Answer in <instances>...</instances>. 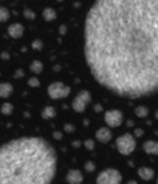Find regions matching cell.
Here are the masks:
<instances>
[{"instance_id":"f1b7e54d","label":"cell","mask_w":158,"mask_h":184,"mask_svg":"<svg viewBox=\"0 0 158 184\" xmlns=\"http://www.w3.org/2000/svg\"><path fill=\"white\" fill-rule=\"evenodd\" d=\"M66 32H67V27L66 25H61L60 27V34L63 35V34H66Z\"/></svg>"},{"instance_id":"d4e9b609","label":"cell","mask_w":158,"mask_h":184,"mask_svg":"<svg viewBox=\"0 0 158 184\" xmlns=\"http://www.w3.org/2000/svg\"><path fill=\"white\" fill-rule=\"evenodd\" d=\"M63 130L66 131V132H68V134H71V132H74L75 131V126L74 125H71V124H66L63 126Z\"/></svg>"},{"instance_id":"9a60e30c","label":"cell","mask_w":158,"mask_h":184,"mask_svg":"<svg viewBox=\"0 0 158 184\" xmlns=\"http://www.w3.org/2000/svg\"><path fill=\"white\" fill-rule=\"evenodd\" d=\"M56 115H57V112H56V109L53 107V106H46L44 110L42 111V117L46 119V120L53 119Z\"/></svg>"},{"instance_id":"7a4b0ae2","label":"cell","mask_w":158,"mask_h":184,"mask_svg":"<svg viewBox=\"0 0 158 184\" xmlns=\"http://www.w3.org/2000/svg\"><path fill=\"white\" fill-rule=\"evenodd\" d=\"M56 170V150L43 138L23 136L0 146V184H48Z\"/></svg>"},{"instance_id":"83f0119b","label":"cell","mask_w":158,"mask_h":184,"mask_svg":"<svg viewBox=\"0 0 158 184\" xmlns=\"http://www.w3.org/2000/svg\"><path fill=\"white\" fill-rule=\"evenodd\" d=\"M143 134H144V131H143L142 129H135V130H134V135L137 136V138H140Z\"/></svg>"},{"instance_id":"4316f807","label":"cell","mask_w":158,"mask_h":184,"mask_svg":"<svg viewBox=\"0 0 158 184\" xmlns=\"http://www.w3.org/2000/svg\"><path fill=\"white\" fill-rule=\"evenodd\" d=\"M53 138L56 140H61L62 139V132L61 131H53Z\"/></svg>"},{"instance_id":"4dcf8cb0","label":"cell","mask_w":158,"mask_h":184,"mask_svg":"<svg viewBox=\"0 0 158 184\" xmlns=\"http://www.w3.org/2000/svg\"><path fill=\"white\" fill-rule=\"evenodd\" d=\"M95 111H96V112H100V111H103V107H101V105H95Z\"/></svg>"},{"instance_id":"2e32d148","label":"cell","mask_w":158,"mask_h":184,"mask_svg":"<svg viewBox=\"0 0 158 184\" xmlns=\"http://www.w3.org/2000/svg\"><path fill=\"white\" fill-rule=\"evenodd\" d=\"M134 114L137 115L138 117H147L148 114H149V110L148 107H146V106H137V107L134 109Z\"/></svg>"},{"instance_id":"6da1fadb","label":"cell","mask_w":158,"mask_h":184,"mask_svg":"<svg viewBox=\"0 0 158 184\" xmlns=\"http://www.w3.org/2000/svg\"><path fill=\"white\" fill-rule=\"evenodd\" d=\"M85 59L96 82L124 98L158 91V0H95L85 20Z\"/></svg>"},{"instance_id":"44dd1931","label":"cell","mask_w":158,"mask_h":184,"mask_svg":"<svg viewBox=\"0 0 158 184\" xmlns=\"http://www.w3.org/2000/svg\"><path fill=\"white\" fill-rule=\"evenodd\" d=\"M84 146L87 150H94L95 149V141L91 140V139H87L86 141H84Z\"/></svg>"},{"instance_id":"5b68a950","label":"cell","mask_w":158,"mask_h":184,"mask_svg":"<svg viewBox=\"0 0 158 184\" xmlns=\"http://www.w3.org/2000/svg\"><path fill=\"white\" fill-rule=\"evenodd\" d=\"M47 92L52 100H60V98H64L70 95L71 88L66 84H63L62 82H53L48 86Z\"/></svg>"},{"instance_id":"5bb4252c","label":"cell","mask_w":158,"mask_h":184,"mask_svg":"<svg viewBox=\"0 0 158 184\" xmlns=\"http://www.w3.org/2000/svg\"><path fill=\"white\" fill-rule=\"evenodd\" d=\"M43 18H44V20H47V22H53V20L57 18V13L53 8H46L44 10H43L42 13Z\"/></svg>"},{"instance_id":"8fae6325","label":"cell","mask_w":158,"mask_h":184,"mask_svg":"<svg viewBox=\"0 0 158 184\" xmlns=\"http://www.w3.org/2000/svg\"><path fill=\"white\" fill-rule=\"evenodd\" d=\"M138 175L142 180H150L154 176V170L148 167H140L138 169Z\"/></svg>"},{"instance_id":"9c48e42d","label":"cell","mask_w":158,"mask_h":184,"mask_svg":"<svg viewBox=\"0 0 158 184\" xmlns=\"http://www.w3.org/2000/svg\"><path fill=\"white\" fill-rule=\"evenodd\" d=\"M111 131L109 127H100V129L96 131V140L100 141V143L103 144H106L109 143L111 140Z\"/></svg>"},{"instance_id":"d6986e66","label":"cell","mask_w":158,"mask_h":184,"mask_svg":"<svg viewBox=\"0 0 158 184\" xmlns=\"http://www.w3.org/2000/svg\"><path fill=\"white\" fill-rule=\"evenodd\" d=\"M13 110H14V107H13V105L12 103H9V102H5V103H3V106H2V114L3 115H10L12 112H13Z\"/></svg>"},{"instance_id":"277c9868","label":"cell","mask_w":158,"mask_h":184,"mask_svg":"<svg viewBox=\"0 0 158 184\" xmlns=\"http://www.w3.org/2000/svg\"><path fill=\"white\" fill-rule=\"evenodd\" d=\"M97 184H119L121 183V174L118 169L107 168L103 170L96 178Z\"/></svg>"},{"instance_id":"d6a6232c","label":"cell","mask_w":158,"mask_h":184,"mask_svg":"<svg viewBox=\"0 0 158 184\" xmlns=\"http://www.w3.org/2000/svg\"><path fill=\"white\" fill-rule=\"evenodd\" d=\"M84 124H85V126H87V125H89V120H85Z\"/></svg>"},{"instance_id":"ffe728a7","label":"cell","mask_w":158,"mask_h":184,"mask_svg":"<svg viewBox=\"0 0 158 184\" xmlns=\"http://www.w3.org/2000/svg\"><path fill=\"white\" fill-rule=\"evenodd\" d=\"M32 48L34 49V51H41V49L43 48V42L41 39H35L32 42Z\"/></svg>"},{"instance_id":"1f68e13d","label":"cell","mask_w":158,"mask_h":184,"mask_svg":"<svg viewBox=\"0 0 158 184\" xmlns=\"http://www.w3.org/2000/svg\"><path fill=\"white\" fill-rule=\"evenodd\" d=\"M72 145H74L75 148H78V146H80V145H81V143H80V141H78V140H75V141H74V143H72Z\"/></svg>"},{"instance_id":"30bf717a","label":"cell","mask_w":158,"mask_h":184,"mask_svg":"<svg viewBox=\"0 0 158 184\" xmlns=\"http://www.w3.org/2000/svg\"><path fill=\"white\" fill-rule=\"evenodd\" d=\"M23 33H24V27L19 23H14V24H10L8 27V34L14 39L20 38L21 35H23Z\"/></svg>"},{"instance_id":"f546056e","label":"cell","mask_w":158,"mask_h":184,"mask_svg":"<svg viewBox=\"0 0 158 184\" xmlns=\"http://www.w3.org/2000/svg\"><path fill=\"white\" fill-rule=\"evenodd\" d=\"M9 57H10V56H9V53H8V52H3V53H2V58H3V59L8 61V59H9Z\"/></svg>"},{"instance_id":"e0dca14e","label":"cell","mask_w":158,"mask_h":184,"mask_svg":"<svg viewBox=\"0 0 158 184\" xmlns=\"http://www.w3.org/2000/svg\"><path fill=\"white\" fill-rule=\"evenodd\" d=\"M29 68H31L32 72L39 75V73L42 72V71H43V65H42V62H41V61H33V62L31 63Z\"/></svg>"},{"instance_id":"7402d4cb","label":"cell","mask_w":158,"mask_h":184,"mask_svg":"<svg viewBox=\"0 0 158 184\" xmlns=\"http://www.w3.org/2000/svg\"><path fill=\"white\" fill-rule=\"evenodd\" d=\"M23 15H24L28 20H33V19L35 18V13H34L33 10H31V9H25V10L23 11Z\"/></svg>"},{"instance_id":"8992f818","label":"cell","mask_w":158,"mask_h":184,"mask_svg":"<svg viewBox=\"0 0 158 184\" xmlns=\"http://www.w3.org/2000/svg\"><path fill=\"white\" fill-rule=\"evenodd\" d=\"M91 102V95L87 90H82L76 95V97L72 101V109L74 111L81 114L85 111V109L87 107V105Z\"/></svg>"},{"instance_id":"484cf974","label":"cell","mask_w":158,"mask_h":184,"mask_svg":"<svg viewBox=\"0 0 158 184\" xmlns=\"http://www.w3.org/2000/svg\"><path fill=\"white\" fill-rule=\"evenodd\" d=\"M14 77H15V78H21V77H24L23 69H17V72H15V75H14Z\"/></svg>"},{"instance_id":"cb8c5ba5","label":"cell","mask_w":158,"mask_h":184,"mask_svg":"<svg viewBox=\"0 0 158 184\" xmlns=\"http://www.w3.org/2000/svg\"><path fill=\"white\" fill-rule=\"evenodd\" d=\"M28 84H29L31 87H39L41 82L38 81V78H35V77H32V78L28 80Z\"/></svg>"},{"instance_id":"3957f363","label":"cell","mask_w":158,"mask_h":184,"mask_svg":"<svg viewBox=\"0 0 158 184\" xmlns=\"http://www.w3.org/2000/svg\"><path fill=\"white\" fill-rule=\"evenodd\" d=\"M115 145H117L118 151L121 155L128 157V155H130L135 150V148H137V141H135V139L132 134L127 132V134H124V135H121L117 139Z\"/></svg>"},{"instance_id":"7c38bea8","label":"cell","mask_w":158,"mask_h":184,"mask_svg":"<svg viewBox=\"0 0 158 184\" xmlns=\"http://www.w3.org/2000/svg\"><path fill=\"white\" fill-rule=\"evenodd\" d=\"M143 149L144 151L149 155H157L158 154V144L157 141H153V140H148L143 144Z\"/></svg>"},{"instance_id":"ba28073f","label":"cell","mask_w":158,"mask_h":184,"mask_svg":"<svg viewBox=\"0 0 158 184\" xmlns=\"http://www.w3.org/2000/svg\"><path fill=\"white\" fill-rule=\"evenodd\" d=\"M84 180V176L78 169H71L66 175V182L70 184H80Z\"/></svg>"},{"instance_id":"ac0fdd59","label":"cell","mask_w":158,"mask_h":184,"mask_svg":"<svg viewBox=\"0 0 158 184\" xmlns=\"http://www.w3.org/2000/svg\"><path fill=\"white\" fill-rule=\"evenodd\" d=\"M10 18V13L9 10L5 8V6H2L0 5V23H4L6 20H9Z\"/></svg>"},{"instance_id":"52a82bcc","label":"cell","mask_w":158,"mask_h":184,"mask_svg":"<svg viewBox=\"0 0 158 184\" xmlns=\"http://www.w3.org/2000/svg\"><path fill=\"white\" fill-rule=\"evenodd\" d=\"M104 120L109 127H118L123 124V114L119 110H109L105 112Z\"/></svg>"},{"instance_id":"603a6c76","label":"cell","mask_w":158,"mask_h":184,"mask_svg":"<svg viewBox=\"0 0 158 184\" xmlns=\"http://www.w3.org/2000/svg\"><path fill=\"white\" fill-rule=\"evenodd\" d=\"M95 168H96V167H95V164H94V161H87V163L85 164V170L89 172V173H92V172H94Z\"/></svg>"},{"instance_id":"4fadbf2b","label":"cell","mask_w":158,"mask_h":184,"mask_svg":"<svg viewBox=\"0 0 158 184\" xmlns=\"http://www.w3.org/2000/svg\"><path fill=\"white\" fill-rule=\"evenodd\" d=\"M13 91H14V88L10 83H8V82L0 83V97L2 98H8L13 94Z\"/></svg>"}]
</instances>
